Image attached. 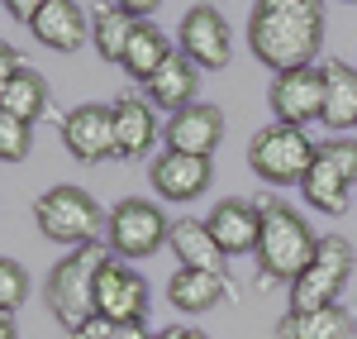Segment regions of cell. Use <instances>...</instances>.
Instances as JSON below:
<instances>
[{
  "label": "cell",
  "mask_w": 357,
  "mask_h": 339,
  "mask_svg": "<svg viewBox=\"0 0 357 339\" xmlns=\"http://www.w3.org/2000/svg\"><path fill=\"white\" fill-rule=\"evenodd\" d=\"M267 106L281 124H296V129H305L310 120H324V67H301V72L272 77Z\"/></svg>",
  "instance_id": "30bf717a"
},
{
  "label": "cell",
  "mask_w": 357,
  "mask_h": 339,
  "mask_svg": "<svg viewBox=\"0 0 357 339\" xmlns=\"http://www.w3.org/2000/svg\"><path fill=\"white\" fill-rule=\"evenodd\" d=\"M29 143H33V124L20 120V115L0 110V158L15 168V163H24L29 158Z\"/></svg>",
  "instance_id": "484cf974"
},
{
  "label": "cell",
  "mask_w": 357,
  "mask_h": 339,
  "mask_svg": "<svg viewBox=\"0 0 357 339\" xmlns=\"http://www.w3.org/2000/svg\"><path fill=\"white\" fill-rule=\"evenodd\" d=\"M348 277H353V244H348L343 234H324L319 249H314V258H310V268L291 282V315L338 306Z\"/></svg>",
  "instance_id": "8992f818"
},
{
  "label": "cell",
  "mask_w": 357,
  "mask_h": 339,
  "mask_svg": "<svg viewBox=\"0 0 357 339\" xmlns=\"http://www.w3.org/2000/svg\"><path fill=\"white\" fill-rule=\"evenodd\" d=\"M62 143L77 163L114 158V106H77L62 115Z\"/></svg>",
  "instance_id": "7c38bea8"
},
{
  "label": "cell",
  "mask_w": 357,
  "mask_h": 339,
  "mask_svg": "<svg viewBox=\"0 0 357 339\" xmlns=\"http://www.w3.org/2000/svg\"><path fill=\"white\" fill-rule=\"evenodd\" d=\"M314 158H319V143H310L305 129L281 124V120H272L267 129H257L248 139V168L272 187H291V182L301 187L305 172L314 168Z\"/></svg>",
  "instance_id": "5b68a950"
},
{
  "label": "cell",
  "mask_w": 357,
  "mask_h": 339,
  "mask_svg": "<svg viewBox=\"0 0 357 339\" xmlns=\"http://www.w3.org/2000/svg\"><path fill=\"white\" fill-rule=\"evenodd\" d=\"M195 91H200V67H195L186 53H172L143 82V96H148V106L158 110L162 106L167 115H176V110H186V106H195Z\"/></svg>",
  "instance_id": "9a60e30c"
},
{
  "label": "cell",
  "mask_w": 357,
  "mask_h": 339,
  "mask_svg": "<svg viewBox=\"0 0 357 339\" xmlns=\"http://www.w3.org/2000/svg\"><path fill=\"white\" fill-rule=\"evenodd\" d=\"M324 43V20L319 15H291V10H252L248 20V48L262 67L281 72H301L314 67Z\"/></svg>",
  "instance_id": "6da1fadb"
},
{
  "label": "cell",
  "mask_w": 357,
  "mask_h": 339,
  "mask_svg": "<svg viewBox=\"0 0 357 339\" xmlns=\"http://www.w3.org/2000/svg\"><path fill=\"white\" fill-rule=\"evenodd\" d=\"M281 339H348L353 335V315L343 306H324V311H305V315H291L276 325Z\"/></svg>",
  "instance_id": "603a6c76"
},
{
  "label": "cell",
  "mask_w": 357,
  "mask_h": 339,
  "mask_svg": "<svg viewBox=\"0 0 357 339\" xmlns=\"http://www.w3.org/2000/svg\"><path fill=\"white\" fill-rule=\"evenodd\" d=\"M29 62L20 53H15V48H0V82H10V77H20V72H24Z\"/></svg>",
  "instance_id": "1f68e13d"
},
{
  "label": "cell",
  "mask_w": 357,
  "mask_h": 339,
  "mask_svg": "<svg viewBox=\"0 0 357 339\" xmlns=\"http://www.w3.org/2000/svg\"><path fill=\"white\" fill-rule=\"evenodd\" d=\"M324 124L333 134L357 124V67L329 57L324 62Z\"/></svg>",
  "instance_id": "ffe728a7"
},
{
  "label": "cell",
  "mask_w": 357,
  "mask_h": 339,
  "mask_svg": "<svg viewBox=\"0 0 357 339\" xmlns=\"http://www.w3.org/2000/svg\"><path fill=\"white\" fill-rule=\"evenodd\" d=\"M172 339H210V335H200V330H191V325H176V330H167Z\"/></svg>",
  "instance_id": "e575fe53"
},
{
  "label": "cell",
  "mask_w": 357,
  "mask_h": 339,
  "mask_svg": "<svg viewBox=\"0 0 357 339\" xmlns=\"http://www.w3.org/2000/svg\"><path fill=\"white\" fill-rule=\"evenodd\" d=\"M29 29L53 53H77V48H86V38H91V20H86V10L77 0H48Z\"/></svg>",
  "instance_id": "e0dca14e"
},
{
  "label": "cell",
  "mask_w": 357,
  "mask_h": 339,
  "mask_svg": "<svg viewBox=\"0 0 357 339\" xmlns=\"http://www.w3.org/2000/svg\"><path fill=\"white\" fill-rule=\"evenodd\" d=\"M0 110L20 115V120H43L48 115V82L33 72V67H24L20 77H10V82H0Z\"/></svg>",
  "instance_id": "cb8c5ba5"
},
{
  "label": "cell",
  "mask_w": 357,
  "mask_h": 339,
  "mask_svg": "<svg viewBox=\"0 0 357 339\" xmlns=\"http://www.w3.org/2000/svg\"><path fill=\"white\" fill-rule=\"evenodd\" d=\"M205 225L215 234V244H220L224 254H257V239H262V201H248V196H224L210 215H205Z\"/></svg>",
  "instance_id": "5bb4252c"
},
{
  "label": "cell",
  "mask_w": 357,
  "mask_h": 339,
  "mask_svg": "<svg viewBox=\"0 0 357 339\" xmlns=\"http://www.w3.org/2000/svg\"><path fill=\"white\" fill-rule=\"evenodd\" d=\"M105 258H110L105 244H82V249H72L67 258H57V268L48 273L43 296H48L53 320L67 335H77L86 320L96 315V277H100Z\"/></svg>",
  "instance_id": "3957f363"
},
{
  "label": "cell",
  "mask_w": 357,
  "mask_h": 339,
  "mask_svg": "<svg viewBox=\"0 0 357 339\" xmlns=\"http://www.w3.org/2000/svg\"><path fill=\"white\" fill-rule=\"evenodd\" d=\"M148 182H153V192L162 201H176V205H186L195 201L210 182H215V168H210V158H195V153H176V148H162L153 163H148Z\"/></svg>",
  "instance_id": "8fae6325"
},
{
  "label": "cell",
  "mask_w": 357,
  "mask_h": 339,
  "mask_svg": "<svg viewBox=\"0 0 357 339\" xmlns=\"http://www.w3.org/2000/svg\"><path fill=\"white\" fill-rule=\"evenodd\" d=\"M43 5H48V0H5V15H10V20H20V24H33Z\"/></svg>",
  "instance_id": "f546056e"
},
{
  "label": "cell",
  "mask_w": 357,
  "mask_h": 339,
  "mask_svg": "<svg viewBox=\"0 0 357 339\" xmlns=\"http://www.w3.org/2000/svg\"><path fill=\"white\" fill-rule=\"evenodd\" d=\"M153 139H158V115L148 106V96H119L114 101V158L138 163L148 158Z\"/></svg>",
  "instance_id": "2e32d148"
},
{
  "label": "cell",
  "mask_w": 357,
  "mask_h": 339,
  "mask_svg": "<svg viewBox=\"0 0 357 339\" xmlns=\"http://www.w3.org/2000/svg\"><path fill=\"white\" fill-rule=\"evenodd\" d=\"M0 339H20V330H15V315H0Z\"/></svg>",
  "instance_id": "d590c367"
},
{
  "label": "cell",
  "mask_w": 357,
  "mask_h": 339,
  "mask_svg": "<svg viewBox=\"0 0 357 339\" xmlns=\"http://www.w3.org/2000/svg\"><path fill=\"white\" fill-rule=\"evenodd\" d=\"M252 10H291V15H319L324 20V0H252Z\"/></svg>",
  "instance_id": "f1b7e54d"
},
{
  "label": "cell",
  "mask_w": 357,
  "mask_h": 339,
  "mask_svg": "<svg viewBox=\"0 0 357 339\" xmlns=\"http://www.w3.org/2000/svg\"><path fill=\"white\" fill-rule=\"evenodd\" d=\"M138 24H143V20H134L129 10H119L114 0H105V5L96 10V20H91L96 53L105 57V62H124V53H129V38H134Z\"/></svg>",
  "instance_id": "7402d4cb"
},
{
  "label": "cell",
  "mask_w": 357,
  "mask_h": 339,
  "mask_svg": "<svg viewBox=\"0 0 357 339\" xmlns=\"http://www.w3.org/2000/svg\"><path fill=\"white\" fill-rule=\"evenodd\" d=\"M319 249L314 229L286 201H262V239H257V268L262 282H296Z\"/></svg>",
  "instance_id": "7a4b0ae2"
},
{
  "label": "cell",
  "mask_w": 357,
  "mask_h": 339,
  "mask_svg": "<svg viewBox=\"0 0 357 339\" xmlns=\"http://www.w3.org/2000/svg\"><path fill=\"white\" fill-rule=\"evenodd\" d=\"M114 5H119V10H129L134 20H148V15H153V10H158L162 0H114Z\"/></svg>",
  "instance_id": "d6a6232c"
},
{
  "label": "cell",
  "mask_w": 357,
  "mask_h": 339,
  "mask_svg": "<svg viewBox=\"0 0 357 339\" xmlns=\"http://www.w3.org/2000/svg\"><path fill=\"white\" fill-rule=\"evenodd\" d=\"M162 139H167V148H176V153L215 158V148L224 143V110L210 106V101H195V106H186V110L167 115Z\"/></svg>",
  "instance_id": "4fadbf2b"
},
{
  "label": "cell",
  "mask_w": 357,
  "mask_h": 339,
  "mask_svg": "<svg viewBox=\"0 0 357 339\" xmlns=\"http://www.w3.org/2000/svg\"><path fill=\"white\" fill-rule=\"evenodd\" d=\"M319 158H329L333 168L343 172L348 182L357 187V139H343V134H333L329 143H319Z\"/></svg>",
  "instance_id": "83f0119b"
},
{
  "label": "cell",
  "mask_w": 357,
  "mask_h": 339,
  "mask_svg": "<svg viewBox=\"0 0 357 339\" xmlns=\"http://www.w3.org/2000/svg\"><path fill=\"white\" fill-rule=\"evenodd\" d=\"M167 249L172 258H181V268H195V273H224V258H229L205 220H172Z\"/></svg>",
  "instance_id": "d6986e66"
},
{
  "label": "cell",
  "mask_w": 357,
  "mask_h": 339,
  "mask_svg": "<svg viewBox=\"0 0 357 339\" xmlns=\"http://www.w3.org/2000/svg\"><path fill=\"white\" fill-rule=\"evenodd\" d=\"M348 5H357V0H348Z\"/></svg>",
  "instance_id": "74e56055"
},
{
  "label": "cell",
  "mask_w": 357,
  "mask_h": 339,
  "mask_svg": "<svg viewBox=\"0 0 357 339\" xmlns=\"http://www.w3.org/2000/svg\"><path fill=\"white\" fill-rule=\"evenodd\" d=\"M172 234V220L162 215L158 201H143V196H124L110 210V225H105V244H110L114 258H148L158 254Z\"/></svg>",
  "instance_id": "52a82bcc"
},
{
  "label": "cell",
  "mask_w": 357,
  "mask_h": 339,
  "mask_svg": "<svg viewBox=\"0 0 357 339\" xmlns=\"http://www.w3.org/2000/svg\"><path fill=\"white\" fill-rule=\"evenodd\" d=\"M33 220L43 229V239L82 249V244H100V229L110 225V215L100 210V201L86 196L82 187H48L33 201Z\"/></svg>",
  "instance_id": "277c9868"
},
{
  "label": "cell",
  "mask_w": 357,
  "mask_h": 339,
  "mask_svg": "<svg viewBox=\"0 0 357 339\" xmlns=\"http://www.w3.org/2000/svg\"><path fill=\"white\" fill-rule=\"evenodd\" d=\"M181 53L191 57L200 72H224L234 57V29L215 5H191L181 15Z\"/></svg>",
  "instance_id": "ba28073f"
},
{
  "label": "cell",
  "mask_w": 357,
  "mask_h": 339,
  "mask_svg": "<svg viewBox=\"0 0 357 339\" xmlns=\"http://www.w3.org/2000/svg\"><path fill=\"white\" fill-rule=\"evenodd\" d=\"M96 315H105L114 325L148 315V282H143V273H134V263L114 254L105 258V268L96 277Z\"/></svg>",
  "instance_id": "9c48e42d"
},
{
  "label": "cell",
  "mask_w": 357,
  "mask_h": 339,
  "mask_svg": "<svg viewBox=\"0 0 357 339\" xmlns=\"http://www.w3.org/2000/svg\"><path fill=\"white\" fill-rule=\"evenodd\" d=\"M72 339H114V320H105V315H91V320H86V325H82Z\"/></svg>",
  "instance_id": "4dcf8cb0"
},
{
  "label": "cell",
  "mask_w": 357,
  "mask_h": 339,
  "mask_svg": "<svg viewBox=\"0 0 357 339\" xmlns=\"http://www.w3.org/2000/svg\"><path fill=\"white\" fill-rule=\"evenodd\" d=\"M114 339H153L143 330V320H124V325H114Z\"/></svg>",
  "instance_id": "836d02e7"
},
{
  "label": "cell",
  "mask_w": 357,
  "mask_h": 339,
  "mask_svg": "<svg viewBox=\"0 0 357 339\" xmlns=\"http://www.w3.org/2000/svg\"><path fill=\"white\" fill-rule=\"evenodd\" d=\"M229 291H234V282H229L224 273H195V268H176V273L167 277V301H172L176 311H186V315L215 311Z\"/></svg>",
  "instance_id": "ac0fdd59"
},
{
  "label": "cell",
  "mask_w": 357,
  "mask_h": 339,
  "mask_svg": "<svg viewBox=\"0 0 357 339\" xmlns=\"http://www.w3.org/2000/svg\"><path fill=\"white\" fill-rule=\"evenodd\" d=\"M29 296V277L15 258H0V315H15Z\"/></svg>",
  "instance_id": "4316f807"
},
{
  "label": "cell",
  "mask_w": 357,
  "mask_h": 339,
  "mask_svg": "<svg viewBox=\"0 0 357 339\" xmlns=\"http://www.w3.org/2000/svg\"><path fill=\"white\" fill-rule=\"evenodd\" d=\"M301 196L314 210H324V215H343L348 205H357V187L333 168L329 158H314V168L305 172V182H301Z\"/></svg>",
  "instance_id": "44dd1931"
},
{
  "label": "cell",
  "mask_w": 357,
  "mask_h": 339,
  "mask_svg": "<svg viewBox=\"0 0 357 339\" xmlns=\"http://www.w3.org/2000/svg\"><path fill=\"white\" fill-rule=\"evenodd\" d=\"M167 57H172V43H167V34H162L158 24H148V20H143V24L134 29V38H129V53H124V62H119V67H124L134 82H148V77L162 67Z\"/></svg>",
  "instance_id": "d4e9b609"
},
{
  "label": "cell",
  "mask_w": 357,
  "mask_h": 339,
  "mask_svg": "<svg viewBox=\"0 0 357 339\" xmlns=\"http://www.w3.org/2000/svg\"><path fill=\"white\" fill-rule=\"evenodd\" d=\"M153 339H172V335H167V330H162V335H153Z\"/></svg>",
  "instance_id": "8d00e7d4"
}]
</instances>
